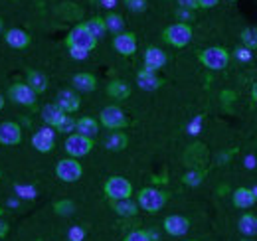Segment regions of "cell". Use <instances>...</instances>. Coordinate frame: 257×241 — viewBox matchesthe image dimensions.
<instances>
[{
    "mask_svg": "<svg viewBox=\"0 0 257 241\" xmlns=\"http://www.w3.org/2000/svg\"><path fill=\"white\" fill-rule=\"evenodd\" d=\"M168 202V194L162 192L159 188H143L137 196V204L139 208H143L145 211L149 213H157L161 211Z\"/></svg>",
    "mask_w": 257,
    "mask_h": 241,
    "instance_id": "cell-1",
    "label": "cell"
},
{
    "mask_svg": "<svg viewBox=\"0 0 257 241\" xmlns=\"http://www.w3.org/2000/svg\"><path fill=\"white\" fill-rule=\"evenodd\" d=\"M198 60L202 61L204 67H208L212 71H220V69H225L229 63V52L225 48H220V46H212V48L202 50Z\"/></svg>",
    "mask_w": 257,
    "mask_h": 241,
    "instance_id": "cell-2",
    "label": "cell"
},
{
    "mask_svg": "<svg viewBox=\"0 0 257 241\" xmlns=\"http://www.w3.org/2000/svg\"><path fill=\"white\" fill-rule=\"evenodd\" d=\"M162 40L166 44L174 46V48H184L192 40V26L190 24H182V22L170 24L166 30L162 32Z\"/></svg>",
    "mask_w": 257,
    "mask_h": 241,
    "instance_id": "cell-3",
    "label": "cell"
},
{
    "mask_svg": "<svg viewBox=\"0 0 257 241\" xmlns=\"http://www.w3.org/2000/svg\"><path fill=\"white\" fill-rule=\"evenodd\" d=\"M103 192L107 196V200L117 202V200H127L133 196V184L123 178V176H111L109 180L105 182Z\"/></svg>",
    "mask_w": 257,
    "mask_h": 241,
    "instance_id": "cell-4",
    "label": "cell"
},
{
    "mask_svg": "<svg viewBox=\"0 0 257 241\" xmlns=\"http://www.w3.org/2000/svg\"><path fill=\"white\" fill-rule=\"evenodd\" d=\"M65 44H67V48H79V50L91 52L97 46V40L89 34V30L85 28V24H77V26H73L71 32L67 34Z\"/></svg>",
    "mask_w": 257,
    "mask_h": 241,
    "instance_id": "cell-5",
    "label": "cell"
},
{
    "mask_svg": "<svg viewBox=\"0 0 257 241\" xmlns=\"http://www.w3.org/2000/svg\"><path fill=\"white\" fill-rule=\"evenodd\" d=\"M65 152L69 154V158H81V156H87L89 152L93 151V139H87L79 133H71L67 139H65L64 145Z\"/></svg>",
    "mask_w": 257,
    "mask_h": 241,
    "instance_id": "cell-6",
    "label": "cell"
},
{
    "mask_svg": "<svg viewBox=\"0 0 257 241\" xmlns=\"http://www.w3.org/2000/svg\"><path fill=\"white\" fill-rule=\"evenodd\" d=\"M99 123L105 127V129H111V131H121L128 125V119L125 115V111L117 105H109L101 111L99 115Z\"/></svg>",
    "mask_w": 257,
    "mask_h": 241,
    "instance_id": "cell-7",
    "label": "cell"
},
{
    "mask_svg": "<svg viewBox=\"0 0 257 241\" xmlns=\"http://www.w3.org/2000/svg\"><path fill=\"white\" fill-rule=\"evenodd\" d=\"M83 174V166L77 162V158H62L56 164V176L62 182H77Z\"/></svg>",
    "mask_w": 257,
    "mask_h": 241,
    "instance_id": "cell-8",
    "label": "cell"
},
{
    "mask_svg": "<svg viewBox=\"0 0 257 241\" xmlns=\"http://www.w3.org/2000/svg\"><path fill=\"white\" fill-rule=\"evenodd\" d=\"M8 97H10L14 103H18V105L34 107V105H36V97H38V95L34 93L32 87H30L28 83L18 81V83L10 85V89H8Z\"/></svg>",
    "mask_w": 257,
    "mask_h": 241,
    "instance_id": "cell-9",
    "label": "cell"
},
{
    "mask_svg": "<svg viewBox=\"0 0 257 241\" xmlns=\"http://www.w3.org/2000/svg\"><path fill=\"white\" fill-rule=\"evenodd\" d=\"M162 227H164V231H166L168 235H172V237H182V235H186L188 229H190V219L184 217V215H178V213L166 215L164 221H162Z\"/></svg>",
    "mask_w": 257,
    "mask_h": 241,
    "instance_id": "cell-10",
    "label": "cell"
},
{
    "mask_svg": "<svg viewBox=\"0 0 257 241\" xmlns=\"http://www.w3.org/2000/svg\"><path fill=\"white\" fill-rule=\"evenodd\" d=\"M56 145V129L52 127H42L40 131H36L32 137V147L38 152H52Z\"/></svg>",
    "mask_w": 257,
    "mask_h": 241,
    "instance_id": "cell-11",
    "label": "cell"
},
{
    "mask_svg": "<svg viewBox=\"0 0 257 241\" xmlns=\"http://www.w3.org/2000/svg\"><path fill=\"white\" fill-rule=\"evenodd\" d=\"M22 141V129L14 120H4L0 123V145L14 147Z\"/></svg>",
    "mask_w": 257,
    "mask_h": 241,
    "instance_id": "cell-12",
    "label": "cell"
},
{
    "mask_svg": "<svg viewBox=\"0 0 257 241\" xmlns=\"http://www.w3.org/2000/svg\"><path fill=\"white\" fill-rule=\"evenodd\" d=\"M113 48L117 50V54H121V56H133L135 52H137V36L135 34H131V32H121V34H117L115 38H113Z\"/></svg>",
    "mask_w": 257,
    "mask_h": 241,
    "instance_id": "cell-13",
    "label": "cell"
},
{
    "mask_svg": "<svg viewBox=\"0 0 257 241\" xmlns=\"http://www.w3.org/2000/svg\"><path fill=\"white\" fill-rule=\"evenodd\" d=\"M56 105L64 111L65 115H69V113H75V111L79 109L81 99H79V95H77L73 89H62L60 93H58Z\"/></svg>",
    "mask_w": 257,
    "mask_h": 241,
    "instance_id": "cell-14",
    "label": "cell"
},
{
    "mask_svg": "<svg viewBox=\"0 0 257 241\" xmlns=\"http://www.w3.org/2000/svg\"><path fill=\"white\" fill-rule=\"evenodd\" d=\"M166 61H168V58H166V54L162 52L161 48L151 46V48L145 50V67H147V69H151V71L157 73L161 67L166 65Z\"/></svg>",
    "mask_w": 257,
    "mask_h": 241,
    "instance_id": "cell-15",
    "label": "cell"
},
{
    "mask_svg": "<svg viewBox=\"0 0 257 241\" xmlns=\"http://www.w3.org/2000/svg\"><path fill=\"white\" fill-rule=\"evenodd\" d=\"M4 42H6L10 48H14V50H24V48L30 46L32 38H30L28 32L20 30V28H12V30H8L4 34Z\"/></svg>",
    "mask_w": 257,
    "mask_h": 241,
    "instance_id": "cell-16",
    "label": "cell"
},
{
    "mask_svg": "<svg viewBox=\"0 0 257 241\" xmlns=\"http://www.w3.org/2000/svg\"><path fill=\"white\" fill-rule=\"evenodd\" d=\"M137 83H139V87L143 91H157L162 85V79L155 71L145 67V69H141L137 73Z\"/></svg>",
    "mask_w": 257,
    "mask_h": 241,
    "instance_id": "cell-17",
    "label": "cell"
},
{
    "mask_svg": "<svg viewBox=\"0 0 257 241\" xmlns=\"http://www.w3.org/2000/svg\"><path fill=\"white\" fill-rule=\"evenodd\" d=\"M231 202L235 208L239 210H249L251 206H255L257 198L253 196L251 188H237L233 194H231Z\"/></svg>",
    "mask_w": 257,
    "mask_h": 241,
    "instance_id": "cell-18",
    "label": "cell"
},
{
    "mask_svg": "<svg viewBox=\"0 0 257 241\" xmlns=\"http://www.w3.org/2000/svg\"><path fill=\"white\" fill-rule=\"evenodd\" d=\"M71 83H73V89L83 91V93H91V91H95V87H97L95 75H93V73H87V71L75 73L73 79H71Z\"/></svg>",
    "mask_w": 257,
    "mask_h": 241,
    "instance_id": "cell-19",
    "label": "cell"
},
{
    "mask_svg": "<svg viewBox=\"0 0 257 241\" xmlns=\"http://www.w3.org/2000/svg\"><path fill=\"white\" fill-rule=\"evenodd\" d=\"M65 113L56 105V103H50V105H46L44 109H42V119L46 123V127H52V129H56L62 120H64Z\"/></svg>",
    "mask_w": 257,
    "mask_h": 241,
    "instance_id": "cell-20",
    "label": "cell"
},
{
    "mask_svg": "<svg viewBox=\"0 0 257 241\" xmlns=\"http://www.w3.org/2000/svg\"><path fill=\"white\" fill-rule=\"evenodd\" d=\"M75 133H79L87 139H93L99 133V123L93 117H81L79 120H75Z\"/></svg>",
    "mask_w": 257,
    "mask_h": 241,
    "instance_id": "cell-21",
    "label": "cell"
},
{
    "mask_svg": "<svg viewBox=\"0 0 257 241\" xmlns=\"http://www.w3.org/2000/svg\"><path fill=\"white\" fill-rule=\"evenodd\" d=\"M128 145V137L125 133H119V131H115V133H111L107 139H105V149L111 152H119V151H125Z\"/></svg>",
    "mask_w": 257,
    "mask_h": 241,
    "instance_id": "cell-22",
    "label": "cell"
},
{
    "mask_svg": "<svg viewBox=\"0 0 257 241\" xmlns=\"http://www.w3.org/2000/svg\"><path fill=\"white\" fill-rule=\"evenodd\" d=\"M26 83L32 87V91L36 95H40V93H44V91L48 89V77L42 71H36V69H28Z\"/></svg>",
    "mask_w": 257,
    "mask_h": 241,
    "instance_id": "cell-23",
    "label": "cell"
},
{
    "mask_svg": "<svg viewBox=\"0 0 257 241\" xmlns=\"http://www.w3.org/2000/svg\"><path fill=\"white\" fill-rule=\"evenodd\" d=\"M237 229L245 235V237H253L257 235V215L255 213H243L237 221Z\"/></svg>",
    "mask_w": 257,
    "mask_h": 241,
    "instance_id": "cell-24",
    "label": "cell"
},
{
    "mask_svg": "<svg viewBox=\"0 0 257 241\" xmlns=\"http://www.w3.org/2000/svg\"><path fill=\"white\" fill-rule=\"evenodd\" d=\"M107 93H109V97L121 101V99H127L128 95H131V85H128L127 81H123V79H113L107 85Z\"/></svg>",
    "mask_w": 257,
    "mask_h": 241,
    "instance_id": "cell-25",
    "label": "cell"
},
{
    "mask_svg": "<svg viewBox=\"0 0 257 241\" xmlns=\"http://www.w3.org/2000/svg\"><path fill=\"white\" fill-rule=\"evenodd\" d=\"M111 206H113V210L117 211L121 217H133V215H137V211H139V204H137V202H133L131 198H127V200L111 202Z\"/></svg>",
    "mask_w": 257,
    "mask_h": 241,
    "instance_id": "cell-26",
    "label": "cell"
},
{
    "mask_svg": "<svg viewBox=\"0 0 257 241\" xmlns=\"http://www.w3.org/2000/svg\"><path fill=\"white\" fill-rule=\"evenodd\" d=\"M103 20H105L107 32H113L115 36H117V34H121L123 28H125V20H123V16H121V14H117V12H109Z\"/></svg>",
    "mask_w": 257,
    "mask_h": 241,
    "instance_id": "cell-27",
    "label": "cell"
},
{
    "mask_svg": "<svg viewBox=\"0 0 257 241\" xmlns=\"http://www.w3.org/2000/svg\"><path fill=\"white\" fill-rule=\"evenodd\" d=\"M85 28L89 30V34L99 40V38H103L105 36V32H107V26H105V20L101 18V16H93V18H89L87 22H85Z\"/></svg>",
    "mask_w": 257,
    "mask_h": 241,
    "instance_id": "cell-28",
    "label": "cell"
},
{
    "mask_svg": "<svg viewBox=\"0 0 257 241\" xmlns=\"http://www.w3.org/2000/svg\"><path fill=\"white\" fill-rule=\"evenodd\" d=\"M204 176H206V172H204L202 168H190V170L182 176V182H184L186 186H190V188H196V186L202 184Z\"/></svg>",
    "mask_w": 257,
    "mask_h": 241,
    "instance_id": "cell-29",
    "label": "cell"
},
{
    "mask_svg": "<svg viewBox=\"0 0 257 241\" xmlns=\"http://www.w3.org/2000/svg\"><path fill=\"white\" fill-rule=\"evenodd\" d=\"M241 44H243V48H247V50H257V28H245V30L241 32Z\"/></svg>",
    "mask_w": 257,
    "mask_h": 241,
    "instance_id": "cell-30",
    "label": "cell"
},
{
    "mask_svg": "<svg viewBox=\"0 0 257 241\" xmlns=\"http://www.w3.org/2000/svg\"><path fill=\"white\" fill-rule=\"evenodd\" d=\"M54 210L58 215H71L73 211H75V204L71 202V200H60V202H56L54 204Z\"/></svg>",
    "mask_w": 257,
    "mask_h": 241,
    "instance_id": "cell-31",
    "label": "cell"
},
{
    "mask_svg": "<svg viewBox=\"0 0 257 241\" xmlns=\"http://www.w3.org/2000/svg\"><path fill=\"white\" fill-rule=\"evenodd\" d=\"M56 131H58V133H73V131H75V119L65 115L64 120L56 127Z\"/></svg>",
    "mask_w": 257,
    "mask_h": 241,
    "instance_id": "cell-32",
    "label": "cell"
},
{
    "mask_svg": "<svg viewBox=\"0 0 257 241\" xmlns=\"http://www.w3.org/2000/svg\"><path fill=\"white\" fill-rule=\"evenodd\" d=\"M125 6H127L131 12H145L147 10V0H125Z\"/></svg>",
    "mask_w": 257,
    "mask_h": 241,
    "instance_id": "cell-33",
    "label": "cell"
},
{
    "mask_svg": "<svg viewBox=\"0 0 257 241\" xmlns=\"http://www.w3.org/2000/svg\"><path fill=\"white\" fill-rule=\"evenodd\" d=\"M123 241H151V237H149V233L145 229H135Z\"/></svg>",
    "mask_w": 257,
    "mask_h": 241,
    "instance_id": "cell-34",
    "label": "cell"
},
{
    "mask_svg": "<svg viewBox=\"0 0 257 241\" xmlns=\"http://www.w3.org/2000/svg\"><path fill=\"white\" fill-rule=\"evenodd\" d=\"M176 18H178V22L188 24V22L194 20V12L192 10H186V8H178V10H176Z\"/></svg>",
    "mask_w": 257,
    "mask_h": 241,
    "instance_id": "cell-35",
    "label": "cell"
},
{
    "mask_svg": "<svg viewBox=\"0 0 257 241\" xmlns=\"http://www.w3.org/2000/svg\"><path fill=\"white\" fill-rule=\"evenodd\" d=\"M67 237H69V241H83V237H85V231H83V227L73 225V227L69 229Z\"/></svg>",
    "mask_w": 257,
    "mask_h": 241,
    "instance_id": "cell-36",
    "label": "cell"
},
{
    "mask_svg": "<svg viewBox=\"0 0 257 241\" xmlns=\"http://www.w3.org/2000/svg\"><path fill=\"white\" fill-rule=\"evenodd\" d=\"M233 54H235V58H237L239 61L251 60V50H247V48H243V46H241V48H235V52H233Z\"/></svg>",
    "mask_w": 257,
    "mask_h": 241,
    "instance_id": "cell-37",
    "label": "cell"
},
{
    "mask_svg": "<svg viewBox=\"0 0 257 241\" xmlns=\"http://www.w3.org/2000/svg\"><path fill=\"white\" fill-rule=\"evenodd\" d=\"M69 56L73 58V60H87V56H89V52L87 50H79V48H69Z\"/></svg>",
    "mask_w": 257,
    "mask_h": 241,
    "instance_id": "cell-38",
    "label": "cell"
},
{
    "mask_svg": "<svg viewBox=\"0 0 257 241\" xmlns=\"http://www.w3.org/2000/svg\"><path fill=\"white\" fill-rule=\"evenodd\" d=\"M16 192L22 194L20 198H28V200L36 198V190H34V188H28V186H16Z\"/></svg>",
    "mask_w": 257,
    "mask_h": 241,
    "instance_id": "cell-39",
    "label": "cell"
},
{
    "mask_svg": "<svg viewBox=\"0 0 257 241\" xmlns=\"http://www.w3.org/2000/svg\"><path fill=\"white\" fill-rule=\"evenodd\" d=\"M178 2V8H186V10H196L198 8V4H196V0H176Z\"/></svg>",
    "mask_w": 257,
    "mask_h": 241,
    "instance_id": "cell-40",
    "label": "cell"
},
{
    "mask_svg": "<svg viewBox=\"0 0 257 241\" xmlns=\"http://www.w3.org/2000/svg\"><path fill=\"white\" fill-rule=\"evenodd\" d=\"M218 2L220 0H196V4H198V8H214V6H218Z\"/></svg>",
    "mask_w": 257,
    "mask_h": 241,
    "instance_id": "cell-41",
    "label": "cell"
},
{
    "mask_svg": "<svg viewBox=\"0 0 257 241\" xmlns=\"http://www.w3.org/2000/svg\"><path fill=\"white\" fill-rule=\"evenodd\" d=\"M255 156H251V154H249V156H245V168H249V170H251V168H255Z\"/></svg>",
    "mask_w": 257,
    "mask_h": 241,
    "instance_id": "cell-42",
    "label": "cell"
},
{
    "mask_svg": "<svg viewBox=\"0 0 257 241\" xmlns=\"http://www.w3.org/2000/svg\"><path fill=\"white\" fill-rule=\"evenodd\" d=\"M99 2H101V6H103V8H107V10L115 8V4H117V0H99Z\"/></svg>",
    "mask_w": 257,
    "mask_h": 241,
    "instance_id": "cell-43",
    "label": "cell"
},
{
    "mask_svg": "<svg viewBox=\"0 0 257 241\" xmlns=\"http://www.w3.org/2000/svg\"><path fill=\"white\" fill-rule=\"evenodd\" d=\"M198 131H200V119L190 125V135H198Z\"/></svg>",
    "mask_w": 257,
    "mask_h": 241,
    "instance_id": "cell-44",
    "label": "cell"
},
{
    "mask_svg": "<svg viewBox=\"0 0 257 241\" xmlns=\"http://www.w3.org/2000/svg\"><path fill=\"white\" fill-rule=\"evenodd\" d=\"M6 231H8V225H6L4 221H0V237H2V235H4Z\"/></svg>",
    "mask_w": 257,
    "mask_h": 241,
    "instance_id": "cell-45",
    "label": "cell"
},
{
    "mask_svg": "<svg viewBox=\"0 0 257 241\" xmlns=\"http://www.w3.org/2000/svg\"><path fill=\"white\" fill-rule=\"evenodd\" d=\"M251 97H253V101L257 103V81L253 83V87H251Z\"/></svg>",
    "mask_w": 257,
    "mask_h": 241,
    "instance_id": "cell-46",
    "label": "cell"
},
{
    "mask_svg": "<svg viewBox=\"0 0 257 241\" xmlns=\"http://www.w3.org/2000/svg\"><path fill=\"white\" fill-rule=\"evenodd\" d=\"M4 107V97H2V93H0V109Z\"/></svg>",
    "mask_w": 257,
    "mask_h": 241,
    "instance_id": "cell-47",
    "label": "cell"
},
{
    "mask_svg": "<svg viewBox=\"0 0 257 241\" xmlns=\"http://www.w3.org/2000/svg\"><path fill=\"white\" fill-rule=\"evenodd\" d=\"M251 192H253V196L257 198V186H253V188H251Z\"/></svg>",
    "mask_w": 257,
    "mask_h": 241,
    "instance_id": "cell-48",
    "label": "cell"
},
{
    "mask_svg": "<svg viewBox=\"0 0 257 241\" xmlns=\"http://www.w3.org/2000/svg\"><path fill=\"white\" fill-rule=\"evenodd\" d=\"M2 28H4V22H2V18H0V32H2Z\"/></svg>",
    "mask_w": 257,
    "mask_h": 241,
    "instance_id": "cell-49",
    "label": "cell"
},
{
    "mask_svg": "<svg viewBox=\"0 0 257 241\" xmlns=\"http://www.w3.org/2000/svg\"><path fill=\"white\" fill-rule=\"evenodd\" d=\"M229 2H237V0H229Z\"/></svg>",
    "mask_w": 257,
    "mask_h": 241,
    "instance_id": "cell-50",
    "label": "cell"
},
{
    "mask_svg": "<svg viewBox=\"0 0 257 241\" xmlns=\"http://www.w3.org/2000/svg\"><path fill=\"white\" fill-rule=\"evenodd\" d=\"M241 241H251V239H241Z\"/></svg>",
    "mask_w": 257,
    "mask_h": 241,
    "instance_id": "cell-51",
    "label": "cell"
},
{
    "mask_svg": "<svg viewBox=\"0 0 257 241\" xmlns=\"http://www.w3.org/2000/svg\"><path fill=\"white\" fill-rule=\"evenodd\" d=\"M0 215H2V208H0Z\"/></svg>",
    "mask_w": 257,
    "mask_h": 241,
    "instance_id": "cell-52",
    "label": "cell"
},
{
    "mask_svg": "<svg viewBox=\"0 0 257 241\" xmlns=\"http://www.w3.org/2000/svg\"><path fill=\"white\" fill-rule=\"evenodd\" d=\"M0 174H2V172H0Z\"/></svg>",
    "mask_w": 257,
    "mask_h": 241,
    "instance_id": "cell-53",
    "label": "cell"
}]
</instances>
